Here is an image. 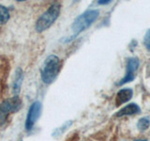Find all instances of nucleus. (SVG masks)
<instances>
[{
	"instance_id": "f257e3e1",
	"label": "nucleus",
	"mask_w": 150,
	"mask_h": 141,
	"mask_svg": "<svg viewBox=\"0 0 150 141\" xmlns=\"http://www.w3.org/2000/svg\"><path fill=\"white\" fill-rule=\"evenodd\" d=\"M61 11V5L58 2H54L47 9V11L38 19L35 28L37 32L41 33L54 25V23L57 20Z\"/></svg>"
},
{
	"instance_id": "f03ea898",
	"label": "nucleus",
	"mask_w": 150,
	"mask_h": 141,
	"mask_svg": "<svg viewBox=\"0 0 150 141\" xmlns=\"http://www.w3.org/2000/svg\"><path fill=\"white\" fill-rule=\"evenodd\" d=\"M60 70V59L57 56L50 55L44 60L41 68V80L45 84H52L57 77Z\"/></svg>"
},
{
	"instance_id": "7ed1b4c3",
	"label": "nucleus",
	"mask_w": 150,
	"mask_h": 141,
	"mask_svg": "<svg viewBox=\"0 0 150 141\" xmlns=\"http://www.w3.org/2000/svg\"><path fill=\"white\" fill-rule=\"evenodd\" d=\"M98 16H100V11L98 9H88L82 13L81 15H79L74 20L71 26V29L73 31V36L71 37V39H74L80 33L87 29L97 20Z\"/></svg>"
},
{
	"instance_id": "20e7f679",
	"label": "nucleus",
	"mask_w": 150,
	"mask_h": 141,
	"mask_svg": "<svg viewBox=\"0 0 150 141\" xmlns=\"http://www.w3.org/2000/svg\"><path fill=\"white\" fill-rule=\"evenodd\" d=\"M22 101L18 96H13L4 100L0 103V125L6 123L9 114L15 113L21 109Z\"/></svg>"
},
{
	"instance_id": "39448f33",
	"label": "nucleus",
	"mask_w": 150,
	"mask_h": 141,
	"mask_svg": "<svg viewBox=\"0 0 150 141\" xmlns=\"http://www.w3.org/2000/svg\"><path fill=\"white\" fill-rule=\"evenodd\" d=\"M140 66V60L136 56H132V58H129L127 60V67H126V74L125 76L119 81L118 86H122V85L129 83L133 81L135 77V73L138 70Z\"/></svg>"
},
{
	"instance_id": "423d86ee",
	"label": "nucleus",
	"mask_w": 150,
	"mask_h": 141,
	"mask_svg": "<svg viewBox=\"0 0 150 141\" xmlns=\"http://www.w3.org/2000/svg\"><path fill=\"white\" fill-rule=\"evenodd\" d=\"M41 103L40 102L37 101L35 103H33L31 106L29 107L28 110L26 119H25V129L26 131H30L35 125V122L38 120V119L40 116L41 113Z\"/></svg>"
},
{
	"instance_id": "0eeeda50",
	"label": "nucleus",
	"mask_w": 150,
	"mask_h": 141,
	"mask_svg": "<svg viewBox=\"0 0 150 141\" xmlns=\"http://www.w3.org/2000/svg\"><path fill=\"white\" fill-rule=\"evenodd\" d=\"M133 91L131 88H123L117 92L115 97V105L120 106L132 98Z\"/></svg>"
},
{
	"instance_id": "6e6552de",
	"label": "nucleus",
	"mask_w": 150,
	"mask_h": 141,
	"mask_svg": "<svg viewBox=\"0 0 150 141\" xmlns=\"http://www.w3.org/2000/svg\"><path fill=\"white\" fill-rule=\"evenodd\" d=\"M23 80V73L22 69H17L15 73H14V78L12 81V91L14 93V96H17L21 90V87Z\"/></svg>"
},
{
	"instance_id": "1a4fd4ad",
	"label": "nucleus",
	"mask_w": 150,
	"mask_h": 141,
	"mask_svg": "<svg viewBox=\"0 0 150 141\" xmlns=\"http://www.w3.org/2000/svg\"><path fill=\"white\" fill-rule=\"evenodd\" d=\"M140 111H141L140 107L136 105V103H129V105H128L123 108H121V109L115 114V116L116 117L130 116V115L138 114V113H140Z\"/></svg>"
},
{
	"instance_id": "9d476101",
	"label": "nucleus",
	"mask_w": 150,
	"mask_h": 141,
	"mask_svg": "<svg viewBox=\"0 0 150 141\" xmlns=\"http://www.w3.org/2000/svg\"><path fill=\"white\" fill-rule=\"evenodd\" d=\"M149 125H150V118L148 116L141 118L137 122V128L141 132H144L145 130H147L149 128Z\"/></svg>"
},
{
	"instance_id": "9b49d317",
	"label": "nucleus",
	"mask_w": 150,
	"mask_h": 141,
	"mask_svg": "<svg viewBox=\"0 0 150 141\" xmlns=\"http://www.w3.org/2000/svg\"><path fill=\"white\" fill-rule=\"evenodd\" d=\"M9 11L8 8H6L3 5H0V24H6L9 20Z\"/></svg>"
},
{
	"instance_id": "f8f14e48",
	"label": "nucleus",
	"mask_w": 150,
	"mask_h": 141,
	"mask_svg": "<svg viewBox=\"0 0 150 141\" xmlns=\"http://www.w3.org/2000/svg\"><path fill=\"white\" fill-rule=\"evenodd\" d=\"M144 45L147 51H150V29L147 30L144 38Z\"/></svg>"
},
{
	"instance_id": "ddd939ff",
	"label": "nucleus",
	"mask_w": 150,
	"mask_h": 141,
	"mask_svg": "<svg viewBox=\"0 0 150 141\" xmlns=\"http://www.w3.org/2000/svg\"><path fill=\"white\" fill-rule=\"evenodd\" d=\"M111 1H112V0H98V4H100V5H107V4H109Z\"/></svg>"
},
{
	"instance_id": "4468645a",
	"label": "nucleus",
	"mask_w": 150,
	"mask_h": 141,
	"mask_svg": "<svg viewBox=\"0 0 150 141\" xmlns=\"http://www.w3.org/2000/svg\"><path fill=\"white\" fill-rule=\"evenodd\" d=\"M134 141H147V140H145V139H135Z\"/></svg>"
},
{
	"instance_id": "2eb2a0df",
	"label": "nucleus",
	"mask_w": 150,
	"mask_h": 141,
	"mask_svg": "<svg viewBox=\"0 0 150 141\" xmlns=\"http://www.w3.org/2000/svg\"><path fill=\"white\" fill-rule=\"evenodd\" d=\"M17 1H19V2H23V1H26V0H17Z\"/></svg>"
},
{
	"instance_id": "dca6fc26",
	"label": "nucleus",
	"mask_w": 150,
	"mask_h": 141,
	"mask_svg": "<svg viewBox=\"0 0 150 141\" xmlns=\"http://www.w3.org/2000/svg\"><path fill=\"white\" fill-rule=\"evenodd\" d=\"M74 1H78V0H74Z\"/></svg>"
}]
</instances>
